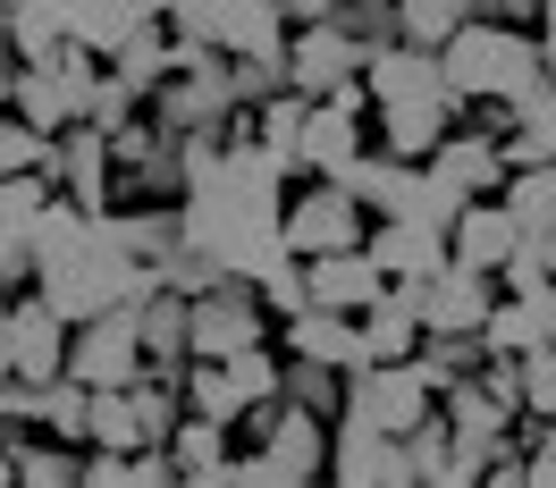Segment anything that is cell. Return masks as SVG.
I'll use <instances>...</instances> for the list:
<instances>
[{"mask_svg": "<svg viewBox=\"0 0 556 488\" xmlns=\"http://www.w3.org/2000/svg\"><path fill=\"white\" fill-rule=\"evenodd\" d=\"M489 354H540L556 346V286H531V295H497L489 312Z\"/></svg>", "mask_w": 556, "mask_h": 488, "instance_id": "20", "label": "cell"}, {"mask_svg": "<svg viewBox=\"0 0 556 488\" xmlns=\"http://www.w3.org/2000/svg\"><path fill=\"white\" fill-rule=\"evenodd\" d=\"M313 270V304H329V312H371L388 295V270L371 244H346V253H313L304 261Z\"/></svg>", "mask_w": 556, "mask_h": 488, "instance_id": "15", "label": "cell"}, {"mask_svg": "<svg viewBox=\"0 0 556 488\" xmlns=\"http://www.w3.org/2000/svg\"><path fill=\"white\" fill-rule=\"evenodd\" d=\"M346 26L363 51H380V42H405V17H396V0H346Z\"/></svg>", "mask_w": 556, "mask_h": 488, "instance_id": "29", "label": "cell"}, {"mask_svg": "<svg viewBox=\"0 0 556 488\" xmlns=\"http://www.w3.org/2000/svg\"><path fill=\"white\" fill-rule=\"evenodd\" d=\"M371 253H380L388 279H430V270H447V261H455L447 228H439V219H405V210L371 228Z\"/></svg>", "mask_w": 556, "mask_h": 488, "instance_id": "18", "label": "cell"}, {"mask_svg": "<svg viewBox=\"0 0 556 488\" xmlns=\"http://www.w3.org/2000/svg\"><path fill=\"white\" fill-rule=\"evenodd\" d=\"M522 413H556V346L522 354Z\"/></svg>", "mask_w": 556, "mask_h": 488, "instance_id": "31", "label": "cell"}, {"mask_svg": "<svg viewBox=\"0 0 556 488\" xmlns=\"http://www.w3.org/2000/svg\"><path fill=\"white\" fill-rule=\"evenodd\" d=\"M396 17H405V42L447 51L455 26H464V17H481V0H396Z\"/></svg>", "mask_w": 556, "mask_h": 488, "instance_id": "27", "label": "cell"}, {"mask_svg": "<svg viewBox=\"0 0 556 488\" xmlns=\"http://www.w3.org/2000/svg\"><path fill=\"white\" fill-rule=\"evenodd\" d=\"M329 480H354V488H396L414 480V447L396 429H371V421H346L329 429Z\"/></svg>", "mask_w": 556, "mask_h": 488, "instance_id": "7", "label": "cell"}, {"mask_svg": "<svg viewBox=\"0 0 556 488\" xmlns=\"http://www.w3.org/2000/svg\"><path fill=\"white\" fill-rule=\"evenodd\" d=\"M506 203H515L522 228H556V160H540V169H515V177H506Z\"/></svg>", "mask_w": 556, "mask_h": 488, "instance_id": "28", "label": "cell"}, {"mask_svg": "<svg viewBox=\"0 0 556 488\" xmlns=\"http://www.w3.org/2000/svg\"><path fill=\"white\" fill-rule=\"evenodd\" d=\"M0 480H17V438L0 429Z\"/></svg>", "mask_w": 556, "mask_h": 488, "instance_id": "34", "label": "cell"}, {"mask_svg": "<svg viewBox=\"0 0 556 488\" xmlns=\"http://www.w3.org/2000/svg\"><path fill=\"white\" fill-rule=\"evenodd\" d=\"M481 17H522V26H540V0H481Z\"/></svg>", "mask_w": 556, "mask_h": 488, "instance_id": "32", "label": "cell"}, {"mask_svg": "<svg viewBox=\"0 0 556 488\" xmlns=\"http://www.w3.org/2000/svg\"><path fill=\"white\" fill-rule=\"evenodd\" d=\"M186 404L211 413V421H228V429L253 413V396L237 387V371H228V362H203V354H194V371H186Z\"/></svg>", "mask_w": 556, "mask_h": 488, "instance_id": "26", "label": "cell"}, {"mask_svg": "<svg viewBox=\"0 0 556 488\" xmlns=\"http://www.w3.org/2000/svg\"><path fill=\"white\" fill-rule=\"evenodd\" d=\"M51 185H60L68 203H85V210H110V203H118V169H110V127H93V118L60 127V136H51Z\"/></svg>", "mask_w": 556, "mask_h": 488, "instance_id": "6", "label": "cell"}, {"mask_svg": "<svg viewBox=\"0 0 556 488\" xmlns=\"http://www.w3.org/2000/svg\"><path fill=\"white\" fill-rule=\"evenodd\" d=\"M447 244H455V261H472V270H506V253L522 244V219H515L506 194H481V203L455 210Z\"/></svg>", "mask_w": 556, "mask_h": 488, "instance_id": "17", "label": "cell"}, {"mask_svg": "<svg viewBox=\"0 0 556 488\" xmlns=\"http://www.w3.org/2000/svg\"><path fill=\"white\" fill-rule=\"evenodd\" d=\"M430 413H439V387H430V371H421L414 354H405V362H354V380H346V421H371V429L414 438Z\"/></svg>", "mask_w": 556, "mask_h": 488, "instance_id": "3", "label": "cell"}, {"mask_svg": "<svg viewBox=\"0 0 556 488\" xmlns=\"http://www.w3.org/2000/svg\"><path fill=\"white\" fill-rule=\"evenodd\" d=\"M548 76H556V42H548Z\"/></svg>", "mask_w": 556, "mask_h": 488, "instance_id": "37", "label": "cell"}, {"mask_svg": "<svg viewBox=\"0 0 556 488\" xmlns=\"http://www.w3.org/2000/svg\"><path fill=\"white\" fill-rule=\"evenodd\" d=\"M68 371L85 387H127V380H143L152 362H143V312H136V304H110V312L76 320Z\"/></svg>", "mask_w": 556, "mask_h": 488, "instance_id": "5", "label": "cell"}, {"mask_svg": "<svg viewBox=\"0 0 556 488\" xmlns=\"http://www.w3.org/2000/svg\"><path fill=\"white\" fill-rule=\"evenodd\" d=\"M540 42H556V0H540Z\"/></svg>", "mask_w": 556, "mask_h": 488, "instance_id": "35", "label": "cell"}, {"mask_svg": "<svg viewBox=\"0 0 556 488\" xmlns=\"http://www.w3.org/2000/svg\"><path fill=\"white\" fill-rule=\"evenodd\" d=\"M143 17H161V9H143V0H68V35L85 42V51H102V60L136 35Z\"/></svg>", "mask_w": 556, "mask_h": 488, "instance_id": "23", "label": "cell"}, {"mask_svg": "<svg viewBox=\"0 0 556 488\" xmlns=\"http://www.w3.org/2000/svg\"><path fill=\"white\" fill-rule=\"evenodd\" d=\"M287 354V346H278ZM346 380L354 371H338V362H313V354H287V380H278V396H287V404H304V413H346Z\"/></svg>", "mask_w": 556, "mask_h": 488, "instance_id": "24", "label": "cell"}, {"mask_svg": "<svg viewBox=\"0 0 556 488\" xmlns=\"http://www.w3.org/2000/svg\"><path fill=\"white\" fill-rule=\"evenodd\" d=\"M278 346L313 354V362H338V371L371 362V346H363V312H329V304H304L295 320H278Z\"/></svg>", "mask_w": 556, "mask_h": 488, "instance_id": "16", "label": "cell"}, {"mask_svg": "<svg viewBox=\"0 0 556 488\" xmlns=\"http://www.w3.org/2000/svg\"><path fill=\"white\" fill-rule=\"evenodd\" d=\"M68 346H76V320L51 312L42 295H17V312H9V380H60Z\"/></svg>", "mask_w": 556, "mask_h": 488, "instance_id": "10", "label": "cell"}, {"mask_svg": "<svg viewBox=\"0 0 556 488\" xmlns=\"http://www.w3.org/2000/svg\"><path fill=\"white\" fill-rule=\"evenodd\" d=\"M430 177L464 194V203H481V194H506V177H515V152L506 136H489V127H455L439 152H430Z\"/></svg>", "mask_w": 556, "mask_h": 488, "instance_id": "9", "label": "cell"}, {"mask_svg": "<svg viewBox=\"0 0 556 488\" xmlns=\"http://www.w3.org/2000/svg\"><path fill=\"white\" fill-rule=\"evenodd\" d=\"M439 60L464 102H522L531 85H548V42L522 17H464Z\"/></svg>", "mask_w": 556, "mask_h": 488, "instance_id": "1", "label": "cell"}, {"mask_svg": "<svg viewBox=\"0 0 556 488\" xmlns=\"http://www.w3.org/2000/svg\"><path fill=\"white\" fill-rule=\"evenodd\" d=\"M136 312H143V362H152L161 380H186V371H194V295L152 286Z\"/></svg>", "mask_w": 556, "mask_h": 488, "instance_id": "13", "label": "cell"}, {"mask_svg": "<svg viewBox=\"0 0 556 488\" xmlns=\"http://www.w3.org/2000/svg\"><path fill=\"white\" fill-rule=\"evenodd\" d=\"M253 346H278V329H270V304H262V279H228L211 286V295H194V354L203 362H237V354Z\"/></svg>", "mask_w": 556, "mask_h": 488, "instance_id": "4", "label": "cell"}, {"mask_svg": "<svg viewBox=\"0 0 556 488\" xmlns=\"http://www.w3.org/2000/svg\"><path fill=\"white\" fill-rule=\"evenodd\" d=\"M17 480L26 488H68V480H85V447L76 438H51V429H17Z\"/></svg>", "mask_w": 556, "mask_h": 488, "instance_id": "25", "label": "cell"}, {"mask_svg": "<svg viewBox=\"0 0 556 488\" xmlns=\"http://www.w3.org/2000/svg\"><path fill=\"white\" fill-rule=\"evenodd\" d=\"M497 270H472V261H447V270H430L421 279V320L430 329H472L481 337L489 329V312H497Z\"/></svg>", "mask_w": 556, "mask_h": 488, "instance_id": "11", "label": "cell"}, {"mask_svg": "<svg viewBox=\"0 0 556 488\" xmlns=\"http://www.w3.org/2000/svg\"><path fill=\"white\" fill-rule=\"evenodd\" d=\"M169 454H177V480H228V463H237V429L228 421H211V413H186L177 421V438H169Z\"/></svg>", "mask_w": 556, "mask_h": 488, "instance_id": "21", "label": "cell"}, {"mask_svg": "<svg viewBox=\"0 0 556 488\" xmlns=\"http://www.w3.org/2000/svg\"><path fill=\"white\" fill-rule=\"evenodd\" d=\"M278 236L287 253H346V244H371V203L354 194L346 177H295L287 203H278Z\"/></svg>", "mask_w": 556, "mask_h": 488, "instance_id": "2", "label": "cell"}, {"mask_svg": "<svg viewBox=\"0 0 556 488\" xmlns=\"http://www.w3.org/2000/svg\"><path fill=\"white\" fill-rule=\"evenodd\" d=\"M35 279V228L0 210V286H26Z\"/></svg>", "mask_w": 556, "mask_h": 488, "instance_id": "30", "label": "cell"}, {"mask_svg": "<svg viewBox=\"0 0 556 488\" xmlns=\"http://www.w3.org/2000/svg\"><path fill=\"white\" fill-rule=\"evenodd\" d=\"M455 118H464V93H414V102H380V152H396V160H430V152L455 136Z\"/></svg>", "mask_w": 556, "mask_h": 488, "instance_id": "12", "label": "cell"}, {"mask_svg": "<svg viewBox=\"0 0 556 488\" xmlns=\"http://www.w3.org/2000/svg\"><path fill=\"white\" fill-rule=\"evenodd\" d=\"M9 51H17V42H9V9H0V60H9Z\"/></svg>", "mask_w": 556, "mask_h": 488, "instance_id": "36", "label": "cell"}, {"mask_svg": "<svg viewBox=\"0 0 556 488\" xmlns=\"http://www.w3.org/2000/svg\"><path fill=\"white\" fill-rule=\"evenodd\" d=\"M439 413L455 421V438H472V447H489V463H497V447H506V438H515V404H506V396H497V387L481 380V371H472V380H455V387H439Z\"/></svg>", "mask_w": 556, "mask_h": 488, "instance_id": "19", "label": "cell"}, {"mask_svg": "<svg viewBox=\"0 0 556 488\" xmlns=\"http://www.w3.org/2000/svg\"><path fill=\"white\" fill-rule=\"evenodd\" d=\"M110 68L127 76V85H136L143 102H152V85H161V76L177 68V26H169V17H143L136 35H127L118 51H110Z\"/></svg>", "mask_w": 556, "mask_h": 488, "instance_id": "22", "label": "cell"}, {"mask_svg": "<svg viewBox=\"0 0 556 488\" xmlns=\"http://www.w3.org/2000/svg\"><path fill=\"white\" fill-rule=\"evenodd\" d=\"M9 312H17V286H0V380H9Z\"/></svg>", "mask_w": 556, "mask_h": 488, "instance_id": "33", "label": "cell"}, {"mask_svg": "<svg viewBox=\"0 0 556 488\" xmlns=\"http://www.w3.org/2000/svg\"><path fill=\"white\" fill-rule=\"evenodd\" d=\"M363 60H371V51L354 42L346 17H320V26H295V35H287V76H295V93H313V102L338 93L346 76H363Z\"/></svg>", "mask_w": 556, "mask_h": 488, "instance_id": "8", "label": "cell"}, {"mask_svg": "<svg viewBox=\"0 0 556 488\" xmlns=\"http://www.w3.org/2000/svg\"><path fill=\"white\" fill-rule=\"evenodd\" d=\"M371 143H363V110L354 102H313V118H304V143H295V160H304V177H346L354 160H363Z\"/></svg>", "mask_w": 556, "mask_h": 488, "instance_id": "14", "label": "cell"}]
</instances>
